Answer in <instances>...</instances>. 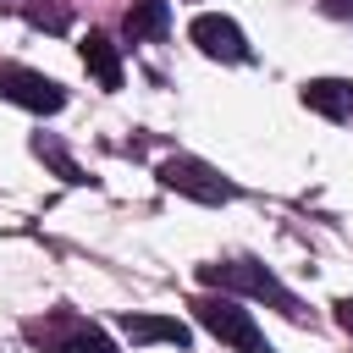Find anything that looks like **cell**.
I'll return each mask as SVG.
<instances>
[{"mask_svg":"<svg viewBox=\"0 0 353 353\" xmlns=\"http://www.w3.org/2000/svg\"><path fill=\"white\" fill-rule=\"evenodd\" d=\"M199 281H204V287H221V292L265 298V303H276L287 320H303L298 292H292V287H287L270 265H259V259H215V265H199Z\"/></svg>","mask_w":353,"mask_h":353,"instance_id":"1","label":"cell"},{"mask_svg":"<svg viewBox=\"0 0 353 353\" xmlns=\"http://www.w3.org/2000/svg\"><path fill=\"white\" fill-rule=\"evenodd\" d=\"M188 309H193V320H199L215 342H226L232 353H265V331L254 325V314H248L237 298H226V292H221V298H193Z\"/></svg>","mask_w":353,"mask_h":353,"instance_id":"2","label":"cell"},{"mask_svg":"<svg viewBox=\"0 0 353 353\" xmlns=\"http://www.w3.org/2000/svg\"><path fill=\"white\" fill-rule=\"evenodd\" d=\"M154 176H160L171 193L199 199V204H232V199H237V188H232L215 165H204V160H193V154H171V160H160Z\"/></svg>","mask_w":353,"mask_h":353,"instance_id":"3","label":"cell"},{"mask_svg":"<svg viewBox=\"0 0 353 353\" xmlns=\"http://www.w3.org/2000/svg\"><path fill=\"white\" fill-rule=\"evenodd\" d=\"M0 99H11V105H22V110H33V116H55L61 105H66V88L55 83V77H44V72H33V66H0Z\"/></svg>","mask_w":353,"mask_h":353,"instance_id":"4","label":"cell"},{"mask_svg":"<svg viewBox=\"0 0 353 353\" xmlns=\"http://www.w3.org/2000/svg\"><path fill=\"white\" fill-rule=\"evenodd\" d=\"M188 39L210 55V61H226V66H243V61H254V50H248V39H243V28L232 22V17H221V11H199L193 22H188Z\"/></svg>","mask_w":353,"mask_h":353,"instance_id":"5","label":"cell"},{"mask_svg":"<svg viewBox=\"0 0 353 353\" xmlns=\"http://www.w3.org/2000/svg\"><path fill=\"white\" fill-rule=\"evenodd\" d=\"M28 336H39L50 353H116V342L99 331V325H88V320H61V325H28Z\"/></svg>","mask_w":353,"mask_h":353,"instance_id":"6","label":"cell"},{"mask_svg":"<svg viewBox=\"0 0 353 353\" xmlns=\"http://www.w3.org/2000/svg\"><path fill=\"white\" fill-rule=\"evenodd\" d=\"M298 99L325 121H353V83L347 77H309L298 88Z\"/></svg>","mask_w":353,"mask_h":353,"instance_id":"7","label":"cell"},{"mask_svg":"<svg viewBox=\"0 0 353 353\" xmlns=\"http://www.w3.org/2000/svg\"><path fill=\"white\" fill-rule=\"evenodd\" d=\"M121 331L132 336V342H176V347H188V325L182 320H171V314H121Z\"/></svg>","mask_w":353,"mask_h":353,"instance_id":"8","label":"cell"},{"mask_svg":"<svg viewBox=\"0 0 353 353\" xmlns=\"http://www.w3.org/2000/svg\"><path fill=\"white\" fill-rule=\"evenodd\" d=\"M121 28H127L132 44H138V39H160V33L171 28V6H165V0H132L127 17H121Z\"/></svg>","mask_w":353,"mask_h":353,"instance_id":"9","label":"cell"},{"mask_svg":"<svg viewBox=\"0 0 353 353\" xmlns=\"http://www.w3.org/2000/svg\"><path fill=\"white\" fill-rule=\"evenodd\" d=\"M83 66L99 77V88H121V55H116V44L105 33H88L83 39Z\"/></svg>","mask_w":353,"mask_h":353,"instance_id":"10","label":"cell"},{"mask_svg":"<svg viewBox=\"0 0 353 353\" xmlns=\"http://www.w3.org/2000/svg\"><path fill=\"white\" fill-rule=\"evenodd\" d=\"M33 154H39L44 165H55V176H61V182H72V188H77V182H88V176H83V165L61 149V138H55V132H33Z\"/></svg>","mask_w":353,"mask_h":353,"instance_id":"11","label":"cell"},{"mask_svg":"<svg viewBox=\"0 0 353 353\" xmlns=\"http://www.w3.org/2000/svg\"><path fill=\"white\" fill-rule=\"evenodd\" d=\"M320 11L336 17V22H353V0H320Z\"/></svg>","mask_w":353,"mask_h":353,"instance_id":"12","label":"cell"},{"mask_svg":"<svg viewBox=\"0 0 353 353\" xmlns=\"http://www.w3.org/2000/svg\"><path fill=\"white\" fill-rule=\"evenodd\" d=\"M331 309H336V325H342V331H347V336H353V298H336V303H331Z\"/></svg>","mask_w":353,"mask_h":353,"instance_id":"13","label":"cell"}]
</instances>
